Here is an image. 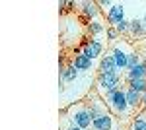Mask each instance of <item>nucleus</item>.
<instances>
[{
  "mask_svg": "<svg viewBox=\"0 0 146 130\" xmlns=\"http://www.w3.org/2000/svg\"><path fill=\"white\" fill-rule=\"evenodd\" d=\"M127 86V84H125ZM125 86L119 87V89H113L109 91L107 95H105V103H107V107L111 111L113 115L117 117V119L121 120V122H131V120L135 119L136 115L131 111L129 107V103H127V93H125Z\"/></svg>",
  "mask_w": 146,
  "mask_h": 130,
  "instance_id": "nucleus-1",
  "label": "nucleus"
},
{
  "mask_svg": "<svg viewBox=\"0 0 146 130\" xmlns=\"http://www.w3.org/2000/svg\"><path fill=\"white\" fill-rule=\"evenodd\" d=\"M64 111V115H66V119L74 124V126H78L82 130H92V119L90 111H88V105H86V101H74L72 105H68L66 109H62Z\"/></svg>",
  "mask_w": 146,
  "mask_h": 130,
  "instance_id": "nucleus-2",
  "label": "nucleus"
},
{
  "mask_svg": "<svg viewBox=\"0 0 146 130\" xmlns=\"http://www.w3.org/2000/svg\"><path fill=\"white\" fill-rule=\"evenodd\" d=\"M86 105H88V111H90L92 119H98V117H103V115H107V113H111L109 107H107V103L103 101L100 93L92 87L90 91H88V95H86Z\"/></svg>",
  "mask_w": 146,
  "mask_h": 130,
  "instance_id": "nucleus-3",
  "label": "nucleus"
},
{
  "mask_svg": "<svg viewBox=\"0 0 146 130\" xmlns=\"http://www.w3.org/2000/svg\"><path fill=\"white\" fill-rule=\"evenodd\" d=\"M78 14H80V18H82L86 23L92 22V20H96L98 16H103L101 10H100V6H98V2H94V0L78 2Z\"/></svg>",
  "mask_w": 146,
  "mask_h": 130,
  "instance_id": "nucleus-4",
  "label": "nucleus"
},
{
  "mask_svg": "<svg viewBox=\"0 0 146 130\" xmlns=\"http://www.w3.org/2000/svg\"><path fill=\"white\" fill-rule=\"evenodd\" d=\"M103 49H105V43L101 41V39H82V53L86 54V56H90L92 60H96V58H100L101 53H103Z\"/></svg>",
  "mask_w": 146,
  "mask_h": 130,
  "instance_id": "nucleus-5",
  "label": "nucleus"
},
{
  "mask_svg": "<svg viewBox=\"0 0 146 130\" xmlns=\"http://www.w3.org/2000/svg\"><path fill=\"white\" fill-rule=\"evenodd\" d=\"M119 126H121V120L117 119L113 113L98 117L92 122V130H119Z\"/></svg>",
  "mask_w": 146,
  "mask_h": 130,
  "instance_id": "nucleus-6",
  "label": "nucleus"
},
{
  "mask_svg": "<svg viewBox=\"0 0 146 130\" xmlns=\"http://www.w3.org/2000/svg\"><path fill=\"white\" fill-rule=\"evenodd\" d=\"M107 22H105V16H98L96 20H92V22L86 23V31L90 33L92 39H101L105 31H107Z\"/></svg>",
  "mask_w": 146,
  "mask_h": 130,
  "instance_id": "nucleus-7",
  "label": "nucleus"
},
{
  "mask_svg": "<svg viewBox=\"0 0 146 130\" xmlns=\"http://www.w3.org/2000/svg\"><path fill=\"white\" fill-rule=\"evenodd\" d=\"M123 20H127V18H125V6H123V4H119V2H115L113 8L105 14V22H107V25L115 27L117 23H121Z\"/></svg>",
  "mask_w": 146,
  "mask_h": 130,
  "instance_id": "nucleus-8",
  "label": "nucleus"
},
{
  "mask_svg": "<svg viewBox=\"0 0 146 130\" xmlns=\"http://www.w3.org/2000/svg\"><path fill=\"white\" fill-rule=\"evenodd\" d=\"M113 72H119V68L115 64V58H113L111 51L105 53L100 60V66H98V76H103V74H113Z\"/></svg>",
  "mask_w": 146,
  "mask_h": 130,
  "instance_id": "nucleus-9",
  "label": "nucleus"
},
{
  "mask_svg": "<svg viewBox=\"0 0 146 130\" xmlns=\"http://www.w3.org/2000/svg\"><path fill=\"white\" fill-rule=\"evenodd\" d=\"M125 93H127V103H129L131 111L135 115H138L140 113V105H142V93L135 91L133 87H129V86H125Z\"/></svg>",
  "mask_w": 146,
  "mask_h": 130,
  "instance_id": "nucleus-10",
  "label": "nucleus"
},
{
  "mask_svg": "<svg viewBox=\"0 0 146 130\" xmlns=\"http://www.w3.org/2000/svg\"><path fill=\"white\" fill-rule=\"evenodd\" d=\"M78 78H80V70H76L72 62H68L66 66L60 68V84H62V86H64V84H72V82H76Z\"/></svg>",
  "mask_w": 146,
  "mask_h": 130,
  "instance_id": "nucleus-11",
  "label": "nucleus"
},
{
  "mask_svg": "<svg viewBox=\"0 0 146 130\" xmlns=\"http://www.w3.org/2000/svg\"><path fill=\"white\" fill-rule=\"evenodd\" d=\"M70 62H72V64H74V68H76V70H80V72H90L92 66H94V60H92L90 56H86L84 53L74 54V58H72Z\"/></svg>",
  "mask_w": 146,
  "mask_h": 130,
  "instance_id": "nucleus-12",
  "label": "nucleus"
},
{
  "mask_svg": "<svg viewBox=\"0 0 146 130\" xmlns=\"http://www.w3.org/2000/svg\"><path fill=\"white\" fill-rule=\"evenodd\" d=\"M131 35H133V37H144V35H146L142 18H135V20H131Z\"/></svg>",
  "mask_w": 146,
  "mask_h": 130,
  "instance_id": "nucleus-13",
  "label": "nucleus"
},
{
  "mask_svg": "<svg viewBox=\"0 0 146 130\" xmlns=\"http://www.w3.org/2000/svg\"><path fill=\"white\" fill-rule=\"evenodd\" d=\"M135 78H146V66L140 62L138 66H135L133 70H129V72H125V82H129V80H135Z\"/></svg>",
  "mask_w": 146,
  "mask_h": 130,
  "instance_id": "nucleus-14",
  "label": "nucleus"
},
{
  "mask_svg": "<svg viewBox=\"0 0 146 130\" xmlns=\"http://www.w3.org/2000/svg\"><path fill=\"white\" fill-rule=\"evenodd\" d=\"M129 130H146V117H144V113H138L135 119L129 122Z\"/></svg>",
  "mask_w": 146,
  "mask_h": 130,
  "instance_id": "nucleus-15",
  "label": "nucleus"
},
{
  "mask_svg": "<svg viewBox=\"0 0 146 130\" xmlns=\"http://www.w3.org/2000/svg\"><path fill=\"white\" fill-rule=\"evenodd\" d=\"M125 84L129 87H133L135 91H138V93H144L146 91V78H135V80H129Z\"/></svg>",
  "mask_w": 146,
  "mask_h": 130,
  "instance_id": "nucleus-16",
  "label": "nucleus"
},
{
  "mask_svg": "<svg viewBox=\"0 0 146 130\" xmlns=\"http://www.w3.org/2000/svg\"><path fill=\"white\" fill-rule=\"evenodd\" d=\"M105 39H107V43L109 45H113V43H117L119 39H121V35H119V31L115 29V27H107V31H105Z\"/></svg>",
  "mask_w": 146,
  "mask_h": 130,
  "instance_id": "nucleus-17",
  "label": "nucleus"
},
{
  "mask_svg": "<svg viewBox=\"0 0 146 130\" xmlns=\"http://www.w3.org/2000/svg\"><path fill=\"white\" fill-rule=\"evenodd\" d=\"M60 130H82L78 126H74L70 120L66 119V115H64V111H60Z\"/></svg>",
  "mask_w": 146,
  "mask_h": 130,
  "instance_id": "nucleus-18",
  "label": "nucleus"
},
{
  "mask_svg": "<svg viewBox=\"0 0 146 130\" xmlns=\"http://www.w3.org/2000/svg\"><path fill=\"white\" fill-rule=\"evenodd\" d=\"M115 29L119 31V35H129L131 33V20H123L121 23L115 25Z\"/></svg>",
  "mask_w": 146,
  "mask_h": 130,
  "instance_id": "nucleus-19",
  "label": "nucleus"
},
{
  "mask_svg": "<svg viewBox=\"0 0 146 130\" xmlns=\"http://www.w3.org/2000/svg\"><path fill=\"white\" fill-rule=\"evenodd\" d=\"M146 111V91L142 93V105H140V113H144Z\"/></svg>",
  "mask_w": 146,
  "mask_h": 130,
  "instance_id": "nucleus-20",
  "label": "nucleus"
},
{
  "mask_svg": "<svg viewBox=\"0 0 146 130\" xmlns=\"http://www.w3.org/2000/svg\"><path fill=\"white\" fill-rule=\"evenodd\" d=\"M142 23H144V29H146V14L142 16Z\"/></svg>",
  "mask_w": 146,
  "mask_h": 130,
  "instance_id": "nucleus-21",
  "label": "nucleus"
},
{
  "mask_svg": "<svg viewBox=\"0 0 146 130\" xmlns=\"http://www.w3.org/2000/svg\"><path fill=\"white\" fill-rule=\"evenodd\" d=\"M142 64H144V66H146V56H144V58H142Z\"/></svg>",
  "mask_w": 146,
  "mask_h": 130,
  "instance_id": "nucleus-22",
  "label": "nucleus"
},
{
  "mask_svg": "<svg viewBox=\"0 0 146 130\" xmlns=\"http://www.w3.org/2000/svg\"><path fill=\"white\" fill-rule=\"evenodd\" d=\"M144 117H146V111H144Z\"/></svg>",
  "mask_w": 146,
  "mask_h": 130,
  "instance_id": "nucleus-23",
  "label": "nucleus"
}]
</instances>
